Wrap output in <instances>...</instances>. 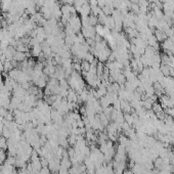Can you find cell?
<instances>
[{"mask_svg": "<svg viewBox=\"0 0 174 174\" xmlns=\"http://www.w3.org/2000/svg\"><path fill=\"white\" fill-rule=\"evenodd\" d=\"M78 12L81 14V17H87V15L91 14V6H90V4L88 2L84 3V4L80 7Z\"/></svg>", "mask_w": 174, "mask_h": 174, "instance_id": "6da1fadb", "label": "cell"}, {"mask_svg": "<svg viewBox=\"0 0 174 174\" xmlns=\"http://www.w3.org/2000/svg\"><path fill=\"white\" fill-rule=\"evenodd\" d=\"M155 37H156L158 42H164L168 38L167 35L165 34V32L162 30H157L156 32H155Z\"/></svg>", "mask_w": 174, "mask_h": 174, "instance_id": "7a4b0ae2", "label": "cell"}, {"mask_svg": "<svg viewBox=\"0 0 174 174\" xmlns=\"http://www.w3.org/2000/svg\"><path fill=\"white\" fill-rule=\"evenodd\" d=\"M7 148V142H6V138L4 136L3 137H0V148L1 150H5Z\"/></svg>", "mask_w": 174, "mask_h": 174, "instance_id": "3957f363", "label": "cell"}]
</instances>
